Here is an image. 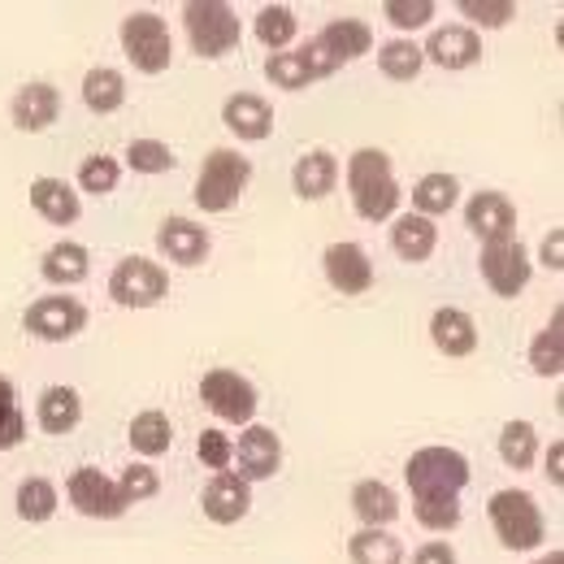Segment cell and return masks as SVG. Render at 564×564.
Listing matches in <instances>:
<instances>
[{
  "mask_svg": "<svg viewBox=\"0 0 564 564\" xmlns=\"http://www.w3.org/2000/svg\"><path fill=\"white\" fill-rule=\"evenodd\" d=\"M469 460L456 447H417L404 460V482L413 491V517L430 534L460 525V491L469 487Z\"/></svg>",
  "mask_w": 564,
  "mask_h": 564,
  "instance_id": "cell-1",
  "label": "cell"
},
{
  "mask_svg": "<svg viewBox=\"0 0 564 564\" xmlns=\"http://www.w3.org/2000/svg\"><path fill=\"white\" fill-rule=\"evenodd\" d=\"M348 196H352V209L360 221H391L400 213V183H395V170H391V156L382 148H356L348 156Z\"/></svg>",
  "mask_w": 564,
  "mask_h": 564,
  "instance_id": "cell-2",
  "label": "cell"
},
{
  "mask_svg": "<svg viewBox=\"0 0 564 564\" xmlns=\"http://www.w3.org/2000/svg\"><path fill=\"white\" fill-rule=\"evenodd\" d=\"M487 517H491L495 534H499V543L508 552H534L547 539L543 508H539V499L530 491H517V487L495 491L491 503H487Z\"/></svg>",
  "mask_w": 564,
  "mask_h": 564,
  "instance_id": "cell-3",
  "label": "cell"
},
{
  "mask_svg": "<svg viewBox=\"0 0 564 564\" xmlns=\"http://www.w3.org/2000/svg\"><path fill=\"white\" fill-rule=\"evenodd\" d=\"M248 183H252V161L243 152H235V148H213L205 156V165H200V174H196V192H192L196 209H235V200L248 192Z\"/></svg>",
  "mask_w": 564,
  "mask_h": 564,
  "instance_id": "cell-4",
  "label": "cell"
},
{
  "mask_svg": "<svg viewBox=\"0 0 564 564\" xmlns=\"http://www.w3.org/2000/svg\"><path fill=\"white\" fill-rule=\"evenodd\" d=\"M118 40H122L127 62L140 74H165L170 62H174V35H170L165 18L152 13V9L127 13L122 26H118Z\"/></svg>",
  "mask_w": 564,
  "mask_h": 564,
  "instance_id": "cell-5",
  "label": "cell"
},
{
  "mask_svg": "<svg viewBox=\"0 0 564 564\" xmlns=\"http://www.w3.org/2000/svg\"><path fill=\"white\" fill-rule=\"evenodd\" d=\"M183 22H187L192 48H196L205 62H217V57L235 53L239 40H243L239 13H235L226 0H192V4L183 9Z\"/></svg>",
  "mask_w": 564,
  "mask_h": 564,
  "instance_id": "cell-6",
  "label": "cell"
},
{
  "mask_svg": "<svg viewBox=\"0 0 564 564\" xmlns=\"http://www.w3.org/2000/svg\"><path fill=\"white\" fill-rule=\"evenodd\" d=\"M200 400L209 409L217 422H230V425H252L257 409H261V395L257 387L239 373V369H226L217 365L200 378Z\"/></svg>",
  "mask_w": 564,
  "mask_h": 564,
  "instance_id": "cell-7",
  "label": "cell"
},
{
  "mask_svg": "<svg viewBox=\"0 0 564 564\" xmlns=\"http://www.w3.org/2000/svg\"><path fill=\"white\" fill-rule=\"evenodd\" d=\"M478 270H482L487 286H491L495 295H503V300H517L530 286V279H534V261H530V252H525V243L517 235L499 239V243H482Z\"/></svg>",
  "mask_w": 564,
  "mask_h": 564,
  "instance_id": "cell-8",
  "label": "cell"
},
{
  "mask_svg": "<svg viewBox=\"0 0 564 564\" xmlns=\"http://www.w3.org/2000/svg\"><path fill=\"white\" fill-rule=\"evenodd\" d=\"M165 291H170V274L148 257H127L109 274V295L122 308H152L165 300Z\"/></svg>",
  "mask_w": 564,
  "mask_h": 564,
  "instance_id": "cell-9",
  "label": "cell"
},
{
  "mask_svg": "<svg viewBox=\"0 0 564 564\" xmlns=\"http://www.w3.org/2000/svg\"><path fill=\"white\" fill-rule=\"evenodd\" d=\"M22 330L44 344H70L87 330V308L74 295H44L22 313Z\"/></svg>",
  "mask_w": 564,
  "mask_h": 564,
  "instance_id": "cell-10",
  "label": "cell"
},
{
  "mask_svg": "<svg viewBox=\"0 0 564 564\" xmlns=\"http://www.w3.org/2000/svg\"><path fill=\"white\" fill-rule=\"evenodd\" d=\"M66 495L70 503L83 512V517H96V521H118L127 512L122 495H118V482L91 465H78L70 478H66Z\"/></svg>",
  "mask_w": 564,
  "mask_h": 564,
  "instance_id": "cell-11",
  "label": "cell"
},
{
  "mask_svg": "<svg viewBox=\"0 0 564 564\" xmlns=\"http://www.w3.org/2000/svg\"><path fill=\"white\" fill-rule=\"evenodd\" d=\"M308 44L322 53V62H326L330 70H339V66H348L356 57L373 53V26H369L365 18H335V22H326Z\"/></svg>",
  "mask_w": 564,
  "mask_h": 564,
  "instance_id": "cell-12",
  "label": "cell"
},
{
  "mask_svg": "<svg viewBox=\"0 0 564 564\" xmlns=\"http://www.w3.org/2000/svg\"><path fill=\"white\" fill-rule=\"evenodd\" d=\"M235 460H239V478L248 487L265 482L282 469V438L270 425H243V434L235 443Z\"/></svg>",
  "mask_w": 564,
  "mask_h": 564,
  "instance_id": "cell-13",
  "label": "cell"
},
{
  "mask_svg": "<svg viewBox=\"0 0 564 564\" xmlns=\"http://www.w3.org/2000/svg\"><path fill=\"white\" fill-rule=\"evenodd\" d=\"M322 265H326V282L339 291V295H365L373 286V261L369 252L352 243V239H339L322 252Z\"/></svg>",
  "mask_w": 564,
  "mask_h": 564,
  "instance_id": "cell-14",
  "label": "cell"
},
{
  "mask_svg": "<svg viewBox=\"0 0 564 564\" xmlns=\"http://www.w3.org/2000/svg\"><path fill=\"white\" fill-rule=\"evenodd\" d=\"M9 118H13L18 131L40 135V131H48L62 118V91L53 83H26L9 100Z\"/></svg>",
  "mask_w": 564,
  "mask_h": 564,
  "instance_id": "cell-15",
  "label": "cell"
},
{
  "mask_svg": "<svg viewBox=\"0 0 564 564\" xmlns=\"http://www.w3.org/2000/svg\"><path fill=\"white\" fill-rule=\"evenodd\" d=\"M156 252H161L165 261L192 270V265H200V261L209 257V230L196 226L192 217H165V221L156 226Z\"/></svg>",
  "mask_w": 564,
  "mask_h": 564,
  "instance_id": "cell-16",
  "label": "cell"
},
{
  "mask_svg": "<svg viewBox=\"0 0 564 564\" xmlns=\"http://www.w3.org/2000/svg\"><path fill=\"white\" fill-rule=\"evenodd\" d=\"M221 122H226V131H230L235 140L261 143V140H270V131H274V109H270V100L257 96V91H235V96H226V105H221Z\"/></svg>",
  "mask_w": 564,
  "mask_h": 564,
  "instance_id": "cell-17",
  "label": "cell"
},
{
  "mask_svg": "<svg viewBox=\"0 0 564 564\" xmlns=\"http://www.w3.org/2000/svg\"><path fill=\"white\" fill-rule=\"evenodd\" d=\"M200 508H205V517L213 525H235V521H243L252 512V487L235 469L213 474V482L200 491Z\"/></svg>",
  "mask_w": 564,
  "mask_h": 564,
  "instance_id": "cell-18",
  "label": "cell"
},
{
  "mask_svg": "<svg viewBox=\"0 0 564 564\" xmlns=\"http://www.w3.org/2000/svg\"><path fill=\"white\" fill-rule=\"evenodd\" d=\"M425 62H434L438 70H469V66H478V57H482V40H478V31H469V26H438L430 40H425L422 48Z\"/></svg>",
  "mask_w": 564,
  "mask_h": 564,
  "instance_id": "cell-19",
  "label": "cell"
},
{
  "mask_svg": "<svg viewBox=\"0 0 564 564\" xmlns=\"http://www.w3.org/2000/svg\"><path fill=\"white\" fill-rule=\"evenodd\" d=\"M465 226L482 239V243H499V239H512L517 230V209L503 192H474L469 205H465Z\"/></svg>",
  "mask_w": 564,
  "mask_h": 564,
  "instance_id": "cell-20",
  "label": "cell"
},
{
  "mask_svg": "<svg viewBox=\"0 0 564 564\" xmlns=\"http://www.w3.org/2000/svg\"><path fill=\"white\" fill-rule=\"evenodd\" d=\"M291 187H295L300 200H326V196L339 187V156L326 152V148L304 152V156L291 165Z\"/></svg>",
  "mask_w": 564,
  "mask_h": 564,
  "instance_id": "cell-21",
  "label": "cell"
},
{
  "mask_svg": "<svg viewBox=\"0 0 564 564\" xmlns=\"http://www.w3.org/2000/svg\"><path fill=\"white\" fill-rule=\"evenodd\" d=\"M430 339L443 356H474L478 352V322L465 308L443 304L430 317Z\"/></svg>",
  "mask_w": 564,
  "mask_h": 564,
  "instance_id": "cell-22",
  "label": "cell"
},
{
  "mask_svg": "<svg viewBox=\"0 0 564 564\" xmlns=\"http://www.w3.org/2000/svg\"><path fill=\"white\" fill-rule=\"evenodd\" d=\"M391 248H395L400 261L422 265L438 248V226L430 217H422V213H400L395 226H391Z\"/></svg>",
  "mask_w": 564,
  "mask_h": 564,
  "instance_id": "cell-23",
  "label": "cell"
},
{
  "mask_svg": "<svg viewBox=\"0 0 564 564\" xmlns=\"http://www.w3.org/2000/svg\"><path fill=\"white\" fill-rule=\"evenodd\" d=\"M352 512L365 530H387L400 517V495L391 491L382 478H365L352 487Z\"/></svg>",
  "mask_w": 564,
  "mask_h": 564,
  "instance_id": "cell-24",
  "label": "cell"
},
{
  "mask_svg": "<svg viewBox=\"0 0 564 564\" xmlns=\"http://www.w3.org/2000/svg\"><path fill=\"white\" fill-rule=\"evenodd\" d=\"M31 209L53 226H74L83 217V200L66 178H35L31 183Z\"/></svg>",
  "mask_w": 564,
  "mask_h": 564,
  "instance_id": "cell-25",
  "label": "cell"
},
{
  "mask_svg": "<svg viewBox=\"0 0 564 564\" xmlns=\"http://www.w3.org/2000/svg\"><path fill=\"white\" fill-rule=\"evenodd\" d=\"M35 422L44 434H70L83 422V400L74 387H44L35 400Z\"/></svg>",
  "mask_w": 564,
  "mask_h": 564,
  "instance_id": "cell-26",
  "label": "cell"
},
{
  "mask_svg": "<svg viewBox=\"0 0 564 564\" xmlns=\"http://www.w3.org/2000/svg\"><path fill=\"white\" fill-rule=\"evenodd\" d=\"M40 274H44V282H53V286H78V282H87V274H91V252L83 243H74V239H62V243H53L44 252Z\"/></svg>",
  "mask_w": 564,
  "mask_h": 564,
  "instance_id": "cell-27",
  "label": "cell"
},
{
  "mask_svg": "<svg viewBox=\"0 0 564 564\" xmlns=\"http://www.w3.org/2000/svg\"><path fill=\"white\" fill-rule=\"evenodd\" d=\"M83 105L91 113H118L127 105V74L113 70V66H91L83 74Z\"/></svg>",
  "mask_w": 564,
  "mask_h": 564,
  "instance_id": "cell-28",
  "label": "cell"
},
{
  "mask_svg": "<svg viewBox=\"0 0 564 564\" xmlns=\"http://www.w3.org/2000/svg\"><path fill=\"white\" fill-rule=\"evenodd\" d=\"M460 205V178L456 174H443V170H434V174H422L417 178V187H413V213H422V217H443V213H452Z\"/></svg>",
  "mask_w": 564,
  "mask_h": 564,
  "instance_id": "cell-29",
  "label": "cell"
},
{
  "mask_svg": "<svg viewBox=\"0 0 564 564\" xmlns=\"http://www.w3.org/2000/svg\"><path fill=\"white\" fill-rule=\"evenodd\" d=\"M127 438H131L135 456L156 460V456H165V452L174 447V425H170V417H165L161 409H143V413H135V422H131V430H127Z\"/></svg>",
  "mask_w": 564,
  "mask_h": 564,
  "instance_id": "cell-30",
  "label": "cell"
},
{
  "mask_svg": "<svg viewBox=\"0 0 564 564\" xmlns=\"http://www.w3.org/2000/svg\"><path fill=\"white\" fill-rule=\"evenodd\" d=\"M530 369L539 373V378H561L564 369V308L552 313V322L534 335V344H530Z\"/></svg>",
  "mask_w": 564,
  "mask_h": 564,
  "instance_id": "cell-31",
  "label": "cell"
},
{
  "mask_svg": "<svg viewBox=\"0 0 564 564\" xmlns=\"http://www.w3.org/2000/svg\"><path fill=\"white\" fill-rule=\"evenodd\" d=\"M57 503H62V495L57 487L48 482V478H22L18 482V495H13V508H18V517L22 521H31V525H44V521H53V512H57Z\"/></svg>",
  "mask_w": 564,
  "mask_h": 564,
  "instance_id": "cell-32",
  "label": "cell"
},
{
  "mask_svg": "<svg viewBox=\"0 0 564 564\" xmlns=\"http://www.w3.org/2000/svg\"><path fill=\"white\" fill-rule=\"evenodd\" d=\"M422 66H425V57H422V44H417V40L395 35V40L378 44V70L387 74V78H395V83H413V78L422 74Z\"/></svg>",
  "mask_w": 564,
  "mask_h": 564,
  "instance_id": "cell-33",
  "label": "cell"
},
{
  "mask_svg": "<svg viewBox=\"0 0 564 564\" xmlns=\"http://www.w3.org/2000/svg\"><path fill=\"white\" fill-rule=\"evenodd\" d=\"M352 564H404V543L391 530H356L348 539Z\"/></svg>",
  "mask_w": 564,
  "mask_h": 564,
  "instance_id": "cell-34",
  "label": "cell"
},
{
  "mask_svg": "<svg viewBox=\"0 0 564 564\" xmlns=\"http://www.w3.org/2000/svg\"><path fill=\"white\" fill-rule=\"evenodd\" d=\"M295 31H300V18H295V9H291V4H261L257 22H252V35H257L270 53L291 48Z\"/></svg>",
  "mask_w": 564,
  "mask_h": 564,
  "instance_id": "cell-35",
  "label": "cell"
},
{
  "mask_svg": "<svg viewBox=\"0 0 564 564\" xmlns=\"http://www.w3.org/2000/svg\"><path fill=\"white\" fill-rule=\"evenodd\" d=\"M534 456H539V430L530 422H503V430H499V460L521 474V469L534 465Z\"/></svg>",
  "mask_w": 564,
  "mask_h": 564,
  "instance_id": "cell-36",
  "label": "cell"
},
{
  "mask_svg": "<svg viewBox=\"0 0 564 564\" xmlns=\"http://www.w3.org/2000/svg\"><path fill=\"white\" fill-rule=\"evenodd\" d=\"M118 183H122V165L113 156H105V152H96V156H87L78 165V187L87 196H109V192H118Z\"/></svg>",
  "mask_w": 564,
  "mask_h": 564,
  "instance_id": "cell-37",
  "label": "cell"
},
{
  "mask_svg": "<svg viewBox=\"0 0 564 564\" xmlns=\"http://www.w3.org/2000/svg\"><path fill=\"white\" fill-rule=\"evenodd\" d=\"M127 165L135 174H170L178 165V156H174L170 143L161 140H131L127 143Z\"/></svg>",
  "mask_w": 564,
  "mask_h": 564,
  "instance_id": "cell-38",
  "label": "cell"
},
{
  "mask_svg": "<svg viewBox=\"0 0 564 564\" xmlns=\"http://www.w3.org/2000/svg\"><path fill=\"white\" fill-rule=\"evenodd\" d=\"M265 78L282 87V91H304L308 83H313V74L304 66V57H300V48L295 53H270L265 57Z\"/></svg>",
  "mask_w": 564,
  "mask_h": 564,
  "instance_id": "cell-39",
  "label": "cell"
},
{
  "mask_svg": "<svg viewBox=\"0 0 564 564\" xmlns=\"http://www.w3.org/2000/svg\"><path fill=\"white\" fill-rule=\"evenodd\" d=\"M382 18H387L395 31H409V40H413V31L430 26L434 0H387V4H382Z\"/></svg>",
  "mask_w": 564,
  "mask_h": 564,
  "instance_id": "cell-40",
  "label": "cell"
},
{
  "mask_svg": "<svg viewBox=\"0 0 564 564\" xmlns=\"http://www.w3.org/2000/svg\"><path fill=\"white\" fill-rule=\"evenodd\" d=\"M474 26H482V31H499V26H508L512 18H517V4L512 0H460L456 4ZM469 26V31H474Z\"/></svg>",
  "mask_w": 564,
  "mask_h": 564,
  "instance_id": "cell-41",
  "label": "cell"
},
{
  "mask_svg": "<svg viewBox=\"0 0 564 564\" xmlns=\"http://www.w3.org/2000/svg\"><path fill=\"white\" fill-rule=\"evenodd\" d=\"M161 491V478H156V469L152 465H127L122 469V478H118V495H122V503L131 508V503H148L152 495Z\"/></svg>",
  "mask_w": 564,
  "mask_h": 564,
  "instance_id": "cell-42",
  "label": "cell"
},
{
  "mask_svg": "<svg viewBox=\"0 0 564 564\" xmlns=\"http://www.w3.org/2000/svg\"><path fill=\"white\" fill-rule=\"evenodd\" d=\"M196 456H200L205 469L226 474L230 460H235V443H230V434H221V430H205V434L196 438Z\"/></svg>",
  "mask_w": 564,
  "mask_h": 564,
  "instance_id": "cell-43",
  "label": "cell"
},
{
  "mask_svg": "<svg viewBox=\"0 0 564 564\" xmlns=\"http://www.w3.org/2000/svg\"><path fill=\"white\" fill-rule=\"evenodd\" d=\"M22 438H26V417L18 400H0V452H13Z\"/></svg>",
  "mask_w": 564,
  "mask_h": 564,
  "instance_id": "cell-44",
  "label": "cell"
},
{
  "mask_svg": "<svg viewBox=\"0 0 564 564\" xmlns=\"http://www.w3.org/2000/svg\"><path fill=\"white\" fill-rule=\"evenodd\" d=\"M413 564H456V547H452V543H443V539H434V543L417 547Z\"/></svg>",
  "mask_w": 564,
  "mask_h": 564,
  "instance_id": "cell-45",
  "label": "cell"
},
{
  "mask_svg": "<svg viewBox=\"0 0 564 564\" xmlns=\"http://www.w3.org/2000/svg\"><path fill=\"white\" fill-rule=\"evenodd\" d=\"M543 265H547V270H556V274L564 270V230L561 226L543 239Z\"/></svg>",
  "mask_w": 564,
  "mask_h": 564,
  "instance_id": "cell-46",
  "label": "cell"
},
{
  "mask_svg": "<svg viewBox=\"0 0 564 564\" xmlns=\"http://www.w3.org/2000/svg\"><path fill=\"white\" fill-rule=\"evenodd\" d=\"M547 478H552V487H561L564 482V443L561 438H556L552 452H547Z\"/></svg>",
  "mask_w": 564,
  "mask_h": 564,
  "instance_id": "cell-47",
  "label": "cell"
},
{
  "mask_svg": "<svg viewBox=\"0 0 564 564\" xmlns=\"http://www.w3.org/2000/svg\"><path fill=\"white\" fill-rule=\"evenodd\" d=\"M534 564H564V552H561V547H552L547 556H539V561H534Z\"/></svg>",
  "mask_w": 564,
  "mask_h": 564,
  "instance_id": "cell-48",
  "label": "cell"
}]
</instances>
